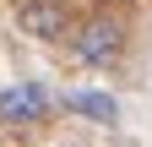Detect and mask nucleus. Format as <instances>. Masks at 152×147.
Listing matches in <instances>:
<instances>
[{
    "mask_svg": "<svg viewBox=\"0 0 152 147\" xmlns=\"http://www.w3.org/2000/svg\"><path fill=\"white\" fill-rule=\"evenodd\" d=\"M125 49H130V22H125V11H114V6H92V16H82V22L71 27V60L87 65V71L120 65Z\"/></svg>",
    "mask_w": 152,
    "mask_h": 147,
    "instance_id": "nucleus-1",
    "label": "nucleus"
},
{
    "mask_svg": "<svg viewBox=\"0 0 152 147\" xmlns=\"http://www.w3.org/2000/svg\"><path fill=\"white\" fill-rule=\"evenodd\" d=\"M11 16H16V27H22L27 38H38V44H65L71 27H76V16H71L65 0H16Z\"/></svg>",
    "mask_w": 152,
    "mask_h": 147,
    "instance_id": "nucleus-2",
    "label": "nucleus"
},
{
    "mask_svg": "<svg viewBox=\"0 0 152 147\" xmlns=\"http://www.w3.org/2000/svg\"><path fill=\"white\" fill-rule=\"evenodd\" d=\"M49 109H54V98H49V87L44 82H6L0 87V125H44L49 120Z\"/></svg>",
    "mask_w": 152,
    "mask_h": 147,
    "instance_id": "nucleus-3",
    "label": "nucleus"
},
{
    "mask_svg": "<svg viewBox=\"0 0 152 147\" xmlns=\"http://www.w3.org/2000/svg\"><path fill=\"white\" fill-rule=\"evenodd\" d=\"M65 109L82 115V120H92V125H120V98H114V93H98V87L65 93Z\"/></svg>",
    "mask_w": 152,
    "mask_h": 147,
    "instance_id": "nucleus-4",
    "label": "nucleus"
},
{
    "mask_svg": "<svg viewBox=\"0 0 152 147\" xmlns=\"http://www.w3.org/2000/svg\"><path fill=\"white\" fill-rule=\"evenodd\" d=\"M92 6H114V11H130L136 0H92Z\"/></svg>",
    "mask_w": 152,
    "mask_h": 147,
    "instance_id": "nucleus-5",
    "label": "nucleus"
}]
</instances>
